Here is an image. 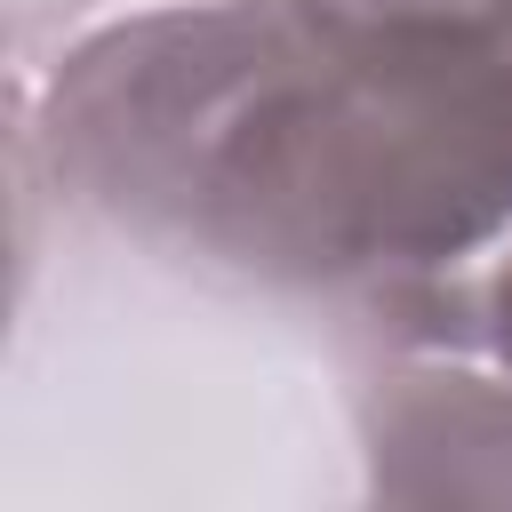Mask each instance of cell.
I'll list each match as a JSON object with an SVG mask.
<instances>
[{
  "instance_id": "2",
  "label": "cell",
  "mask_w": 512,
  "mask_h": 512,
  "mask_svg": "<svg viewBox=\"0 0 512 512\" xmlns=\"http://www.w3.org/2000/svg\"><path fill=\"white\" fill-rule=\"evenodd\" d=\"M360 440L384 496H512V376L464 352L376 368Z\"/></svg>"
},
{
  "instance_id": "1",
  "label": "cell",
  "mask_w": 512,
  "mask_h": 512,
  "mask_svg": "<svg viewBox=\"0 0 512 512\" xmlns=\"http://www.w3.org/2000/svg\"><path fill=\"white\" fill-rule=\"evenodd\" d=\"M40 104L88 208L512 376V40L160 0L96 24Z\"/></svg>"
},
{
  "instance_id": "3",
  "label": "cell",
  "mask_w": 512,
  "mask_h": 512,
  "mask_svg": "<svg viewBox=\"0 0 512 512\" xmlns=\"http://www.w3.org/2000/svg\"><path fill=\"white\" fill-rule=\"evenodd\" d=\"M328 32H448V40H512V0H280Z\"/></svg>"
}]
</instances>
